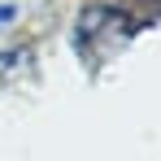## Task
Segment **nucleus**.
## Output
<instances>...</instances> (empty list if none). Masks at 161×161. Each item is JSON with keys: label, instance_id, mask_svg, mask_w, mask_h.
<instances>
[{"label": "nucleus", "instance_id": "f257e3e1", "mask_svg": "<svg viewBox=\"0 0 161 161\" xmlns=\"http://www.w3.org/2000/svg\"><path fill=\"white\" fill-rule=\"evenodd\" d=\"M13 18V4H0V22H9Z\"/></svg>", "mask_w": 161, "mask_h": 161}]
</instances>
